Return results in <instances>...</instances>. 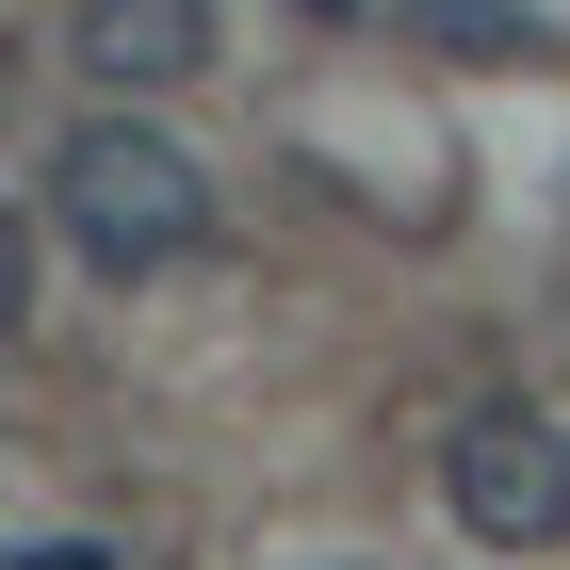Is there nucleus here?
Here are the masks:
<instances>
[{
  "mask_svg": "<svg viewBox=\"0 0 570 570\" xmlns=\"http://www.w3.org/2000/svg\"><path fill=\"white\" fill-rule=\"evenodd\" d=\"M33 213H49V245L66 262H98V277H164V262H196L213 245V179H196V147L164 131V115H66L49 131V164H33Z\"/></svg>",
  "mask_w": 570,
  "mask_h": 570,
  "instance_id": "nucleus-1",
  "label": "nucleus"
},
{
  "mask_svg": "<svg viewBox=\"0 0 570 570\" xmlns=\"http://www.w3.org/2000/svg\"><path fill=\"white\" fill-rule=\"evenodd\" d=\"M440 505H456L473 554H570V424L538 392H489L440 440Z\"/></svg>",
  "mask_w": 570,
  "mask_h": 570,
  "instance_id": "nucleus-2",
  "label": "nucleus"
},
{
  "mask_svg": "<svg viewBox=\"0 0 570 570\" xmlns=\"http://www.w3.org/2000/svg\"><path fill=\"white\" fill-rule=\"evenodd\" d=\"M66 49L98 98H179L213 66V0H66Z\"/></svg>",
  "mask_w": 570,
  "mask_h": 570,
  "instance_id": "nucleus-3",
  "label": "nucleus"
},
{
  "mask_svg": "<svg viewBox=\"0 0 570 570\" xmlns=\"http://www.w3.org/2000/svg\"><path fill=\"white\" fill-rule=\"evenodd\" d=\"M407 17H424V49H456V66H570V33L538 0H407Z\"/></svg>",
  "mask_w": 570,
  "mask_h": 570,
  "instance_id": "nucleus-4",
  "label": "nucleus"
},
{
  "mask_svg": "<svg viewBox=\"0 0 570 570\" xmlns=\"http://www.w3.org/2000/svg\"><path fill=\"white\" fill-rule=\"evenodd\" d=\"M17 570H131L115 538H17Z\"/></svg>",
  "mask_w": 570,
  "mask_h": 570,
  "instance_id": "nucleus-5",
  "label": "nucleus"
},
{
  "mask_svg": "<svg viewBox=\"0 0 570 570\" xmlns=\"http://www.w3.org/2000/svg\"><path fill=\"white\" fill-rule=\"evenodd\" d=\"M309 17H375V0H309Z\"/></svg>",
  "mask_w": 570,
  "mask_h": 570,
  "instance_id": "nucleus-6",
  "label": "nucleus"
}]
</instances>
